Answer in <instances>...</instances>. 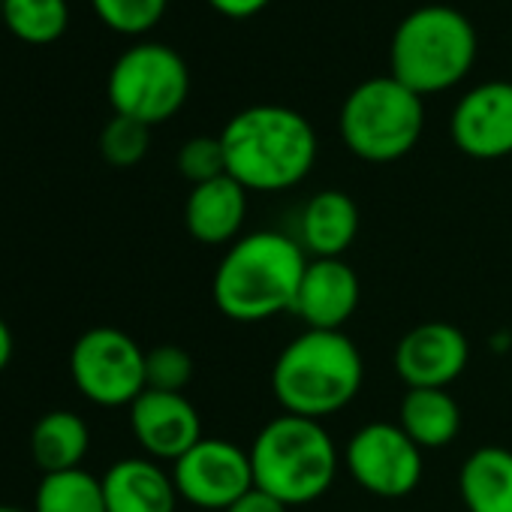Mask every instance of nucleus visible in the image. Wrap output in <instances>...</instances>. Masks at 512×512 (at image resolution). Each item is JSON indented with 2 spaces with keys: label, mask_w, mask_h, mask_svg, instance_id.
<instances>
[{
  "label": "nucleus",
  "mask_w": 512,
  "mask_h": 512,
  "mask_svg": "<svg viewBox=\"0 0 512 512\" xmlns=\"http://www.w3.org/2000/svg\"><path fill=\"white\" fill-rule=\"evenodd\" d=\"M226 175L247 193H284L302 184L320 154L311 121L278 103L235 112L220 130Z\"/></svg>",
  "instance_id": "obj_1"
},
{
  "label": "nucleus",
  "mask_w": 512,
  "mask_h": 512,
  "mask_svg": "<svg viewBox=\"0 0 512 512\" xmlns=\"http://www.w3.org/2000/svg\"><path fill=\"white\" fill-rule=\"evenodd\" d=\"M308 253L293 235L260 229L232 241L217 263L211 296L232 323H266L293 314Z\"/></svg>",
  "instance_id": "obj_2"
},
{
  "label": "nucleus",
  "mask_w": 512,
  "mask_h": 512,
  "mask_svg": "<svg viewBox=\"0 0 512 512\" xmlns=\"http://www.w3.org/2000/svg\"><path fill=\"white\" fill-rule=\"evenodd\" d=\"M365 362L347 332L305 329L272 365V392L284 413L329 419L362 389Z\"/></svg>",
  "instance_id": "obj_3"
},
{
  "label": "nucleus",
  "mask_w": 512,
  "mask_h": 512,
  "mask_svg": "<svg viewBox=\"0 0 512 512\" xmlns=\"http://www.w3.org/2000/svg\"><path fill=\"white\" fill-rule=\"evenodd\" d=\"M479 52L473 22L446 4H425L407 13L389 43V76L422 100L458 88Z\"/></svg>",
  "instance_id": "obj_4"
},
{
  "label": "nucleus",
  "mask_w": 512,
  "mask_h": 512,
  "mask_svg": "<svg viewBox=\"0 0 512 512\" xmlns=\"http://www.w3.org/2000/svg\"><path fill=\"white\" fill-rule=\"evenodd\" d=\"M253 485L290 509L320 500L338 476V446L326 425L308 416L281 413L256 431L250 443Z\"/></svg>",
  "instance_id": "obj_5"
},
{
  "label": "nucleus",
  "mask_w": 512,
  "mask_h": 512,
  "mask_svg": "<svg viewBox=\"0 0 512 512\" xmlns=\"http://www.w3.org/2000/svg\"><path fill=\"white\" fill-rule=\"evenodd\" d=\"M347 151L365 163H395L407 157L425 130V100L395 76L359 82L338 115Z\"/></svg>",
  "instance_id": "obj_6"
},
{
  "label": "nucleus",
  "mask_w": 512,
  "mask_h": 512,
  "mask_svg": "<svg viewBox=\"0 0 512 512\" xmlns=\"http://www.w3.org/2000/svg\"><path fill=\"white\" fill-rule=\"evenodd\" d=\"M106 94L115 115L154 127L184 109L190 70L184 58L163 43H133L112 64Z\"/></svg>",
  "instance_id": "obj_7"
},
{
  "label": "nucleus",
  "mask_w": 512,
  "mask_h": 512,
  "mask_svg": "<svg viewBox=\"0 0 512 512\" xmlns=\"http://www.w3.org/2000/svg\"><path fill=\"white\" fill-rule=\"evenodd\" d=\"M70 377L91 404L130 407L145 392V350L121 329H88L73 344Z\"/></svg>",
  "instance_id": "obj_8"
},
{
  "label": "nucleus",
  "mask_w": 512,
  "mask_h": 512,
  "mask_svg": "<svg viewBox=\"0 0 512 512\" xmlns=\"http://www.w3.org/2000/svg\"><path fill=\"white\" fill-rule=\"evenodd\" d=\"M344 467L353 482L383 500H401L422 482V449L395 422H368L344 446Z\"/></svg>",
  "instance_id": "obj_9"
},
{
  "label": "nucleus",
  "mask_w": 512,
  "mask_h": 512,
  "mask_svg": "<svg viewBox=\"0 0 512 512\" xmlns=\"http://www.w3.org/2000/svg\"><path fill=\"white\" fill-rule=\"evenodd\" d=\"M178 497L205 512H226L253 488L250 452L223 437H202L172 464Z\"/></svg>",
  "instance_id": "obj_10"
},
{
  "label": "nucleus",
  "mask_w": 512,
  "mask_h": 512,
  "mask_svg": "<svg viewBox=\"0 0 512 512\" xmlns=\"http://www.w3.org/2000/svg\"><path fill=\"white\" fill-rule=\"evenodd\" d=\"M452 145L473 160H503L512 154V79L470 88L449 115Z\"/></svg>",
  "instance_id": "obj_11"
},
{
  "label": "nucleus",
  "mask_w": 512,
  "mask_h": 512,
  "mask_svg": "<svg viewBox=\"0 0 512 512\" xmlns=\"http://www.w3.org/2000/svg\"><path fill=\"white\" fill-rule=\"evenodd\" d=\"M470 362V341L452 323H419L395 347V371L407 389H446Z\"/></svg>",
  "instance_id": "obj_12"
},
{
  "label": "nucleus",
  "mask_w": 512,
  "mask_h": 512,
  "mask_svg": "<svg viewBox=\"0 0 512 512\" xmlns=\"http://www.w3.org/2000/svg\"><path fill=\"white\" fill-rule=\"evenodd\" d=\"M130 428L148 458L172 464L205 437L202 416L184 392L145 389L130 404Z\"/></svg>",
  "instance_id": "obj_13"
},
{
  "label": "nucleus",
  "mask_w": 512,
  "mask_h": 512,
  "mask_svg": "<svg viewBox=\"0 0 512 512\" xmlns=\"http://www.w3.org/2000/svg\"><path fill=\"white\" fill-rule=\"evenodd\" d=\"M362 299V284L356 269L338 256V260H308L293 317L305 323V329L320 332H344L353 320Z\"/></svg>",
  "instance_id": "obj_14"
},
{
  "label": "nucleus",
  "mask_w": 512,
  "mask_h": 512,
  "mask_svg": "<svg viewBox=\"0 0 512 512\" xmlns=\"http://www.w3.org/2000/svg\"><path fill=\"white\" fill-rule=\"evenodd\" d=\"M247 220V190L229 178L220 175L214 181L190 187V196L184 202V226L190 238L208 247L232 244L241 238Z\"/></svg>",
  "instance_id": "obj_15"
},
{
  "label": "nucleus",
  "mask_w": 512,
  "mask_h": 512,
  "mask_svg": "<svg viewBox=\"0 0 512 512\" xmlns=\"http://www.w3.org/2000/svg\"><path fill=\"white\" fill-rule=\"evenodd\" d=\"M359 235V205L344 190L314 193L299 214L296 241L308 260H338Z\"/></svg>",
  "instance_id": "obj_16"
},
{
  "label": "nucleus",
  "mask_w": 512,
  "mask_h": 512,
  "mask_svg": "<svg viewBox=\"0 0 512 512\" xmlns=\"http://www.w3.org/2000/svg\"><path fill=\"white\" fill-rule=\"evenodd\" d=\"M109 512H175L178 488L154 458H121L103 473Z\"/></svg>",
  "instance_id": "obj_17"
},
{
  "label": "nucleus",
  "mask_w": 512,
  "mask_h": 512,
  "mask_svg": "<svg viewBox=\"0 0 512 512\" xmlns=\"http://www.w3.org/2000/svg\"><path fill=\"white\" fill-rule=\"evenodd\" d=\"M458 494L467 512H512V452L473 449L458 470Z\"/></svg>",
  "instance_id": "obj_18"
},
{
  "label": "nucleus",
  "mask_w": 512,
  "mask_h": 512,
  "mask_svg": "<svg viewBox=\"0 0 512 512\" xmlns=\"http://www.w3.org/2000/svg\"><path fill=\"white\" fill-rule=\"evenodd\" d=\"M398 425L419 449H443L461 431V407L449 389H407Z\"/></svg>",
  "instance_id": "obj_19"
},
{
  "label": "nucleus",
  "mask_w": 512,
  "mask_h": 512,
  "mask_svg": "<svg viewBox=\"0 0 512 512\" xmlns=\"http://www.w3.org/2000/svg\"><path fill=\"white\" fill-rule=\"evenodd\" d=\"M91 449V428L73 410H52L37 419L31 431V458L43 473H64L82 467Z\"/></svg>",
  "instance_id": "obj_20"
},
{
  "label": "nucleus",
  "mask_w": 512,
  "mask_h": 512,
  "mask_svg": "<svg viewBox=\"0 0 512 512\" xmlns=\"http://www.w3.org/2000/svg\"><path fill=\"white\" fill-rule=\"evenodd\" d=\"M7 31L28 46H52L70 28L67 0H0Z\"/></svg>",
  "instance_id": "obj_21"
},
{
  "label": "nucleus",
  "mask_w": 512,
  "mask_h": 512,
  "mask_svg": "<svg viewBox=\"0 0 512 512\" xmlns=\"http://www.w3.org/2000/svg\"><path fill=\"white\" fill-rule=\"evenodd\" d=\"M34 512H109L103 479L85 467L64 473H43L34 494Z\"/></svg>",
  "instance_id": "obj_22"
},
{
  "label": "nucleus",
  "mask_w": 512,
  "mask_h": 512,
  "mask_svg": "<svg viewBox=\"0 0 512 512\" xmlns=\"http://www.w3.org/2000/svg\"><path fill=\"white\" fill-rule=\"evenodd\" d=\"M97 19L124 37H142L160 25L169 0H91Z\"/></svg>",
  "instance_id": "obj_23"
},
{
  "label": "nucleus",
  "mask_w": 512,
  "mask_h": 512,
  "mask_svg": "<svg viewBox=\"0 0 512 512\" xmlns=\"http://www.w3.org/2000/svg\"><path fill=\"white\" fill-rule=\"evenodd\" d=\"M151 148V127L124 115H112L100 133V154L109 166L130 169L145 160Z\"/></svg>",
  "instance_id": "obj_24"
},
{
  "label": "nucleus",
  "mask_w": 512,
  "mask_h": 512,
  "mask_svg": "<svg viewBox=\"0 0 512 512\" xmlns=\"http://www.w3.org/2000/svg\"><path fill=\"white\" fill-rule=\"evenodd\" d=\"M193 380V356L178 344L145 350V389L184 392Z\"/></svg>",
  "instance_id": "obj_25"
},
{
  "label": "nucleus",
  "mask_w": 512,
  "mask_h": 512,
  "mask_svg": "<svg viewBox=\"0 0 512 512\" xmlns=\"http://www.w3.org/2000/svg\"><path fill=\"white\" fill-rule=\"evenodd\" d=\"M178 172L196 187L226 175V157L220 136H193L178 151Z\"/></svg>",
  "instance_id": "obj_26"
},
{
  "label": "nucleus",
  "mask_w": 512,
  "mask_h": 512,
  "mask_svg": "<svg viewBox=\"0 0 512 512\" xmlns=\"http://www.w3.org/2000/svg\"><path fill=\"white\" fill-rule=\"evenodd\" d=\"M272 0H208V7L214 13H220L223 19H232V22H244V19H253L260 16Z\"/></svg>",
  "instance_id": "obj_27"
},
{
  "label": "nucleus",
  "mask_w": 512,
  "mask_h": 512,
  "mask_svg": "<svg viewBox=\"0 0 512 512\" xmlns=\"http://www.w3.org/2000/svg\"><path fill=\"white\" fill-rule=\"evenodd\" d=\"M226 512H290V506L287 503H281L278 497H272V494H266L263 488H250L244 497H238Z\"/></svg>",
  "instance_id": "obj_28"
},
{
  "label": "nucleus",
  "mask_w": 512,
  "mask_h": 512,
  "mask_svg": "<svg viewBox=\"0 0 512 512\" xmlns=\"http://www.w3.org/2000/svg\"><path fill=\"white\" fill-rule=\"evenodd\" d=\"M13 353H16V338H13V329L7 326V320L0 317V374H4L13 362Z\"/></svg>",
  "instance_id": "obj_29"
},
{
  "label": "nucleus",
  "mask_w": 512,
  "mask_h": 512,
  "mask_svg": "<svg viewBox=\"0 0 512 512\" xmlns=\"http://www.w3.org/2000/svg\"><path fill=\"white\" fill-rule=\"evenodd\" d=\"M0 512H28V509H19V506H7V503H0ZM34 512V509H31Z\"/></svg>",
  "instance_id": "obj_30"
}]
</instances>
